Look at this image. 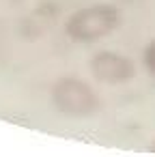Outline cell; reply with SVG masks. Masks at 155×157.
<instances>
[{"label":"cell","mask_w":155,"mask_h":157,"mask_svg":"<svg viewBox=\"0 0 155 157\" xmlns=\"http://www.w3.org/2000/svg\"><path fill=\"white\" fill-rule=\"evenodd\" d=\"M121 11L110 2L88 5L73 11L65 22V35L76 43H95L121 26Z\"/></svg>","instance_id":"obj_1"},{"label":"cell","mask_w":155,"mask_h":157,"mask_svg":"<svg viewBox=\"0 0 155 157\" xmlns=\"http://www.w3.org/2000/svg\"><path fill=\"white\" fill-rule=\"evenodd\" d=\"M50 97H52L54 108L65 116L86 118L101 110V99L95 93V88L76 75L58 78L52 86Z\"/></svg>","instance_id":"obj_2"},{"label":"cell","mask_w":155,"mask_h":157,"mask_svg":"<svg viewBox=\"0 0 155 157\" xmlns=\"http://www.w3.org/2000/svg\"><path fill=\"white\" fill-rule=\"evenodd\" d=\"M91 73L95 75V80L116 86V84H125L136 78V65L125 54L101 50L91 58Z\"/></svg>","instance_id":"obj_3"},{"label":"cell","mask_w":155,"mask_h":157,"mask_svg":"<svg viewBox=\"0 0 155 157\" xmlns=\"http://www.w3.org/2000/svg\"><path fill=\"white\" fill-rule=\"evenodd\" d=\"M142 63H144L146 71L155 78V39H151V41L146 43V48H144V52H142Z\"/></svg>","instance_id":"obj_4"},{"label":"cell","mask_w":155,"mask_h":157,"mask_svg":"<svg viewBox=\"0 0 155 157\" xmlns=\"http://www.w3.org/2000/svg\"><path fill=\"white\" fill-rule=\"evenodd\" d=\"M149 148H151V153H155V140L151 142V146H149Z\"/></svg>","instance_id":"obj_5"}]
</instances>
